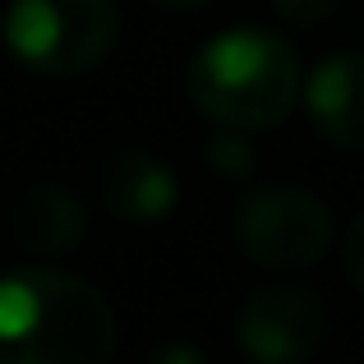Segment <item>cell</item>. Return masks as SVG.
Returning <instances> with one entry per match:
<instances>
[{
    "mask_svg": "<svg viewBox=\"0 0 364 364\" xmlns=\"http://www.w3.org/2000/svg\"><path fill=\"white\" fill-rule=\"evenodd\" d=\"M116 314L107 295L60 267L0 277V364H107Z\"/></svg>",
    "mask_w": 364,
    "mask_h": 364,
    "instance_id": "cell-1",
    "label": "cell"
},
{
    "mask_svg": "<svg viewBox=\"0 0 364 364\" xmlns=\"http://www.w3.org/2000/svg\"><path fill=\"white\" fill-rule=\"evenodd\" d=\"M185 92L213 124L272 129L300 102V60L277 33L231 28L189 60Z\"/></svg>",
    "mask_w": 364,
    "mask_h": 364,
    "instance_id": "cell-2",
    "label": "cell"
},
{
    "mask_svg": "<svg viewBox=\"0 0 364 364\" xmlns=\"http://www.w3.org/2000/svg\"><path fill=\"white\" fill-rule=\"evenodd\" d=\"M120 33L116 0H14L5 14V42L28 70L74 79L97 70Z\"/></svg>",
    "mask_w": 364,
    "mask_h": 364,
    "instance_id": "cell-3",
    "label": "cell"
},
{
    "mask_svg": "<svg viewBox=\"0 0 364 364\" xmlns=\"http://www.w3.org/2000/svg\"><path fill=\"white\" fill-rule=\"evenodd\" d=\"M235 240L263 267H309L332 249V213L295 185H263L240 198Z\"/></svg>",
    "mask_w": 364,
    "mask_h": 364,
    "instance_id": "cell-4",
    "label": "cell"
},
{
    "mask_svg": "<svg viewBox=\"0 0 364 364\" xmlns=\"http://www.w3.org/2000/svg\"><path fill=\"white\" fill-rule=\"evenodd\" d=\"M332 314L309 286H263L240 304L235 337L254 364H304L328 346Z\"/></svg>",
    "mask_w": 364,
    "mask_h": 364,
    "instance_id": "cell-5",
    "label": "cell"
},
{
    "mask_svg": "<svg viewBox=\"0 0 364 364\" xmlns=\"http://www.w3.org/2000/svg\"><path fill=\"white\" fill-rule=\"evenodd\" d=\"M97 194L116 222H161L176 208V176L148 148H111L97 166Z\"/></svg>",
    "mask_w": 364,
    "mask_h": 364,
    "instance_id": "cell-6",
    "label": "cell"
},
{
    "mask_svg": "<svg viewBox=\"0 0 364 364\" xmlns=\"http://www.w3.org/2000/svg\"><path fill=\"white\" fill-rule=\"evenodd\" d=\"M83 231H88L83 203L70 189L51 185V180L28 185L23 194L9 203V240H14V249H23V254H33V258L70 254V249L83 240Z\"/></svg>",
    "mask_w": 364,
    "mask_h": 364,
    "instance_id": "cell-7",
    "label": "cell"
},
{
    "mask_svg": "<svg viewBox=\"0 0 364 364\" xmlns=\"http://www.w3.org/2000/svg\"><path fill=\"white\" fill-rule=\"evenodd\" d=\"M314 129L337 148H364V55H328L304 83Z\"/></svg>",
    "mask_w": 364,
    "mask_h": 364,
    "instance_id": "cell-8",
    "label": "cell"
},
{
    "mask_svg": "<svg viewBox=\"0 0 364 364\" xmlns=\"http://www.w3.org/2000/svg\"><path fill=\"white\" fill-rule=\"evenodd\" d=\"M208 161H213L222 176H231V180H240V176H249L254 171V143L245 139V129H217L213 139H208Z\"/></svg>",
    "mask_w": 364,
    "mask_h": 364,
    "instance_id": "cell-9",
    "label": "cell"
},
{
    "mask_svg": "<svg viewBox=\"0 0 364 364\" xmlns=\"http://www.w3.org/2000/svg\"><path fill=\"white\" fill-rule=\"evenodd\" d=\"M341 267H346L350 286L364 291V213L346 226V240H341Z\"/></svg>",
    "mask_w": 364,
    "mask_h": 364,
    "instance_id": "cell-10",
    "label": "cell"
},
{
    "mask_svg": "<svg viewBox=\"0 0 364 364\" xmlns=\"http://www.w3.org/2000/svg\"><path fill=\"white\" fill-rule=\"evenodd\" d=\"M277 5V14L282 18H291V23H323V18L337 9V0H272Z\"/></svg>",
    "mask_w": 364,
    "mask_h": 364,
    "instance_id": "cell-11",
    "label": "cell"
},
{
    "mask_svg": "<svg viewBox=\"0 0 364 364\" xmlns=\"http://www.w3.org/2000/svg\"><path fill=\"white\" fill-rule=\"evenodd\" d=\"M148 364H203V355L189 341H166V346H157L148 355Z\"/></svg>",
    "mask_w": 364,
    "mask_h": 364,
    "instance_id": "cell-12",
    "label": "cell"
},
{
    "mask_svg": "<svg viewBox=\"0 0 364 364\" xmlns=\"http://www.w3.org/2000/svg\"><path fill=\"white\" fill-rule=\"evenodd\" d=\"M157 5H166V9H203V5H213V0H157Z\"/></svg>",
    "mask_w": 364,
    "mask_h": 364,
    "instance_id": "cell-13",
    "label": "cell"
}]
</instances>
